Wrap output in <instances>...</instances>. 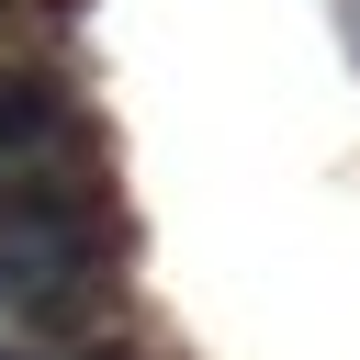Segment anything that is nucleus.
<instances>
[{
	"instance_id": "obj_3",
	"label": "nucleus",
	"mask_w": 360,
	"mask_h": 360,
	"mask_svg": "<svg viewBox=\"0 0 360 360\" xmlns=\"http://www.w3.org/2000/svg\"><path fill=\"white\" fill-rule=\"evenodd\" d=\"M0 360H135V338H79V349H45V338H0Z\"/></svg>"
},
{
	"instance_id": "obj_2",
	"label": "nucleus",
	"mask_w": 360,
	"mask_h": 360,
	"mask_svg": "<svg viewBox=\"0 0 360 360\" xmlns=\"http://www.w3.org/2000/svg\"><path fill=\"white\" fill-rule=\"evenodd\" d=\"M79 146V90L56 68H0V169Z\"/></svg>"
},
{
	"instance_id": "obj_1",
	"label": "nucleus",
	"mask_w": 360,
	"mask_h": 360,
	"mask_svg": "<svg viewBox=\"0 0 360 360\" xmlns=\"http://www.w3.org/2000/svg\"><path fill=\"white\" fill-rule=\"evenodd\" d=\"M101 315H112V248H34V236H0V326H11V338L79 349Z\"/></svg>"
}]
</instances>
